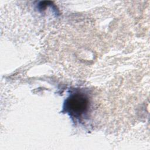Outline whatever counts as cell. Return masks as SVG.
Instances as JSON below:
<instances>
[{"mask_svg":"<svg viewBox=\"0 0 150 150\" xmlns=\"http://www.w3.org/2000/svg\"><path fill=\"white\" fill-rule=\"evenodd\" d=\"M89 108V100L83 93H75L66 100L64 108L71 116L80 118L87 112Z\"/></svg>","mask_w":150,"mask_h":150,"instance_id":"obj_1","label":"cell"}]
</instances>
